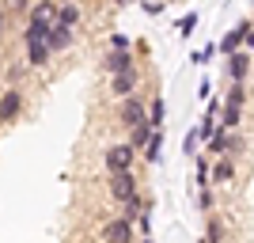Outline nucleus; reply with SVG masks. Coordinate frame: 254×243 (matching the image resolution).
Here are the masks:
<instances>
[{
  "mask_svg": "<svg viewBox=\"0 0 254 243\" xmlns=\"http://www.w3.org/2000/svg\"><path fill=\"white\" fill-rule=\"evenodd\" d=\"M19 114H23V91H19V84L0 87V126H11Z\"/></svg>",
  "mask_w": 254,
  "mask_h": 243,
  "instance_id": "f257e3e1",
  "label": "nucleus"
},
{
  "mask_svg": "<svg viewBox=\"0 0 254 243\" xmlns=\"http://www.w3.org/2000/svg\"><path fill=\"white\" fill-rule=\"evenodd\" d=\"M103 160H106V171H110V175H118V171H129V167H133L137 148L129 145V141H126V145H110V148L103 152Z\"/></svg>",
  "mask_w": 254,
  "mask_h": 243,
  "instance_id": "f03ea898",
  "label": "nucleus"
},
{
  "mask_svg": "<svg viewBox=\"0 0 254 243\" xmlns=\"http://www.w3.org/2000/svg\"><path fill=\"white\" fill-rule=\"evenodd\" d=\"M110 198L122 201V205L137 198V179H133V171H118V175H110Z\"/></svg>",
  "mask_w": 254,
  "mask_h": 243,
  "instance_id": "7ed1b4c3",
  "label": "nucleus"
},
{
  "mask_svg": "<svg viewBox=\"0 0 254 243\" xmlns=\"http://www.w3.org/2000/svg\"><path fill=\"white\" fill-rule=\"evenodd\" d=\"M137 57H133V53L129 50H110L103 57V69H106V76H118V73H133V69H137Z\"/></svg>",
  "mask_w": 254,
  "mask_h": 243,
  "instance_id": "20e7f679",
  "label": "nucleus"
},
{
  "mask_svg": "<svg viewBox=\"0 0 254 243\" xmlns=\"http://www.w3.org/2000/svg\"><path fill=\"white\" fill-rule=\"evenodd\" d=\"M140 122H148V110H144V103H140V95H129L122 99V126H140Z\"/></svg>",
  "mask_w": 254,
  "mask_h": 243,
  "instance_id": "39448f33",
  "label": "nucleus"
},
{
  "mask_svg": "<svg viewBox=\"0 0 254 243\" xmlns=\"http://www.w3.org/2000/svg\"><path fill=\"white\" fill-rule=\"evenodd\" d=\"M103 240H106V243H129V240H133V221H126V217H114V221H106Z\"/></svg>",
  "mask_w": 254,
  "mask_h": 243,
  "instance_id": "423d86ee",
  "label": "nucleus"
},
{
  "mask_svg": "<svg viewBox=\"0 0 254 243\" xmlns=\"http://www.w3.org/2000/svg\"><path fill=\"white\" fill-rule=\"evenodd\" d=\"M247 73H251V53H247V50L228 53V76H232V84H243Z\"/></svg>",
  "mask_w": 254,
  "mask_h": 243,
  "instance_id": "0eeeda50",
  "label": "nucleus"
},
{
  "mask_svg": "<svg viewBox=\"0 0 254 243\" xmlns=\"http://www.w3.org/2000/svg\"><path fill=\"white\" fill-rule=\"evenodd\" d=\"M72 27H64V23H53L50 27V38H46V42H50V50L53 53H61V50H68V46H72Z\"/></svg>",
  "mask_w": 254,
  "mask_h": 243,
  "instance_id": "6e6552de",
  "label": "nucleus"
},
{
  "mask_svg": "<svg viewBox=\"0 0 254 243\" xmlns=\"http://www.w3.org/2000/svg\"><path fill=\"white\" fill-rule=\"evenodd\" d=\"M133 87H137V69H133V73L110 76V91H114L118 99H129V95H133Z\"/></svg>",
  "mask_w": 254,
  "mask_h": 243,
  "instance_id": "1a4fd4ad",
  "label": "nucleus"
},
{
  "mask_svg": "<svg viewBox=\"0 0 254 243\" xmlns=\"http://www.w3.org/2000/svg\"><path fill=\"white\" fill-rule=\"evenodd\" d=\"M232 179H235V163H232V156H220L216 163H212V171H209V182H220V186H228Z\"/></svg>",
  "mask_w": 254,
  "mask_h": 243,
  "instance_id": "9d476101",
  "label": "nucleus"
},
{
  "mask_svg": "<svg viewBox=\"0 0 254 243\" xmlns=\"http://www.w3.org/2000/svg\"><path fill=\"white\" fill-rule=\"evenodd\" d=\"M50 57H53L50 42H31V46H27V65H31V69H46Z\"/></svg>",
  "mask_w": 254,
  "mask_h": 243,
  "instance_id": "9b49d317",
  "label": "nucleus"
},
{
  "mask_svg": "<svg viewBox=\"0 0 254 243\" xmlns=\"http://www.w3.org/2000/svg\"><path fill=\"white\" fill-rule=\"evenodd\" d=\"M50 19H27V31H23V42L31 46V42H46L50 38Z\"/></svg>",
  "mask_w": 254,
  "mask_h": 243,
  "instance_id": "f8f14e48",
  "label": "nucleus"
},
{
  "mask_svg": "<svg viewBox=\"0 0 254 243\" xmlns=\"http://www.w3.org/2000/svg\"><path fill=\"white\" fill-rule=\"evenodd\" d=\"M80 19H84V11H80V4H72V0H64V4H57V19H53V23H64V27H80Z\"/></svg>",
  "mask_w": 254,
  "mask_h": 243,
  "instance_id": "ddd939ff",
  "label": "nucleus"
},
{
  "mask_svg": "<svg viewBox=\"0 0 254 243\" xmlns=\"http://www.w3.org/2000/svg\"><path fill=\"white\" fill-rule=\"evenodd\" d=\"M247 31H251V23H239V27H235V31H228V34H224V42H220V50L224 53H235V50H239V46H243L247 42Z\"/></svg>",
  "mask_w": 254,
  "mask_h": 243,
  "instance_id": "4468645a",
  "label": "nucleus"
},
{
  "mask_svg": "<svg viewBox=\"0 0 254 243\" xmlns=\"http://www.w3.org/2000/svg\"><path fill=\"white\" fill-rule=\"evenodd\" d=\"M152 133H156V129H152L148 122H140V126H133V129H129V145L137 148V152H144V145L152 141Z\"/></svg>",
  "mask_w": 254,
  "mask_h": 243,
  "instance_id": "2eb2a0df",
  "label": "nucleus"
},
{
  "mask_svg": "<svg viewBox=\"0 0 254 243\" xmlns=\"http://www.w3.org/2000/svg\"><path fill=\"white\" fill-rule=\"evenodd\" d=\"M163 118H167V103H163V99H152V106H148V126L152 129H163Z\"/></svg>",
  "mask_w": 254,
  "mask_h": 243,
  "instance_id": "dca6fc26",
  "label": "nucleus"
},
{
  "mask_svg": "<svg viewBox=\"0 0 254 243\" xmlns=\"http://www.w3.org/2000/svg\"><path fill=\"white\" fill-rule=\"evenodd\" d=\"M31 19H57V0H38V4H34L31 8Z\"/></svg>",
  "mask_w": 254,
  "mask_h": 243,
  "instance_id": "f3484780",
  "label": "nucleus"
},
{
  "mask_svg": "<svg viewBox=\"0 0 254 243\" xmlns=\"http://www.w3.org/2000/svg\"><path fill=\"white\" fill-rule=\"evenodd\" d=\"M239 122H243V106H232V103H224V129H239Z\"/></svg>",
  "mask_w": 254,
  "mask_h": 243,
  "instance_id": "a211bd4d",
  "label": "nucleus"
},
{
  "mask_svg": "<svg viewBox=\"0 0 254 243\" xmlns=\"http://www.w3.org/2000/svg\"><path fill=\"white\" fill-rule=\"evenodd\" d=\"M228 133H232V129H224V126H220V129L209 137V148L216 152V156H224V152H228Z\"/></svg>",
  "mask_w": 254,
  "mask_h": 243,
  "instance_id": "6ab92c4d",
  "label": "nucleus"
},
{
  "mask_svg": "<svg viewBox=\"0 0 254 243\" xmlns=\"http://www.w3.org/2000/svg\"><path fill=\"white\" fill-rule=\"evenodd\" d=\"M144 156L152 160V163H159V156H163V137H159V129L152 133V141L144 145Z\"/></svg>",
  "mask_w": 254,
  "mask_h": 243,
  "instance_id": "aec40b11",
  "label": "nucleus"
},
{
  "mask_svg": "<svg viewBox=\"0 0 254 243\" xmlns=\"http://www.w3.org/2000/svg\"><path fill=\"white\" fill-rule=\"evenodd\" d=\"M122 217H126V221H140V217H144V201H140V198L126 201V209H122Z\"/></svg>",
  "mask_w": 254,
  "mask_h": 243,
  "instance_id": "412c9836",
  "label": "nucleus"
},
{
  "mask_svg": "<svg viewBox=\"0 0 254 243\" xmlns=\"http://www.w3.org/2000/svg\"><path fill=\"white\" fill-rule=\"evenodd\" d=\"M228 103H232V106H243L247 103V87L243 84H232V87H228Z\"/></svg>",
  "mask_w": 254,
  "mask_h": 243,
  "instance_id": "4be33fe9",
  "label": "nucleus"
},
{
  "mask_svg": "<svg viewBox=\"0 0 254 243\" xmlns=\"http://www.w3.org/2000/svg\"><path fill=\"white\" fill-rule=\"evenodd\" d=\"M220 240H224V224L212 217V221H209V240H205V243H220Z\"/></svg>",
  "mask_w": 254,
  "mask_h": 243,
  "instance_id": "5701e85b",
  "label": "nucleus"
},
{
  "mask_svg": "<svg viewBox=\"0 0 254 243\" xmlns=\"http://www.w3.org/2000/svg\"><path fill=\"white\" fill-rule=\"evenodd\" d=\"M239 148H243V141L235 137V129H232V133H228V152H224V156H239Z\"/></svg>",
  "mask_w": 254,
  "mask_h": 243,
  "instance_id": "b1692460",
  "label": "nucleus"
},
{
  "mask_svg": "<svg viewBox=\"0 0 254 243\" xmlns=\"http://www.w3.org/2000/svg\"><path fill=\"white\" fill-rule=\"evenodd\" d=\"M27 69H31V65H11V69H8V80H11V84H19Z\"/></svg>",
  "mask_w": 254,
  "mask_h": 243,
  "instance_id": "393cba45",
  "label": "nucleus"
},
{
  "mask_svg": "<svg viewBox=\"0 0 254 243\" xmlns=\"http://www.w3.org/2000/svg\"><path fill=\"white\" fill-rule=\"evenodd\" d=\"M193 23H197V15H193V11H190V15H182L179 31H182V34H190V31H193Z\"/></svg>",
  "mask_w": 254,
  "mask_h": 243,
  "instance_id": "a878e982",
  "label": "nucleus"
},
{
  "mask_svg": "<svg viewBox=\"0 0 254 243\" xmlns=\"http://www.w3.org/2000/svg\"><path fill=\"white\" fill-rule=\"evenodd\" d=\"M186 152H190V156L197 152V129H190V133H186Z\"/></svg>",
  "mask_w": 254,
  "mask_h": 243,
  "instance_id": "bb28decb",
  "label": "nucleus"
},
{
  "mask_svg": "<svg viewBox=\"0 0 254 243\" xmlns=\"http://www.w3.org/2000/svg\"><path fill=\"white\" fill-rule=\"evenodd\" d=\"M212 133H216V126H212V114H209V118L201 122V137H212Z\"/></svg>",
  "mask_w": 254,
  "mask_h": 243,
  "instance_id": "cd10ccee",
  "label": "nucleus"
},
{
  "mask_svg": "<svg viewBox=\"0 0 254 243\" xmlns=\"http://www.w3.org/2000/svg\"><path fill=\"white\" fill-rule=\"evenodd\" d=\"M110 46H114V50H129V38H122V34H114V38H110Z\"/></svg>",
  "mask_w": 254,
  "mask_h": 243,
  "instance_id": "c85d7f7f",
  "label": "nucleus"
},
{
  "mask_svg": "<svg viewBox=\"0 0 254 243\" xmlns=\"http://www.w3.org/2000/svg\"><path fill=\"white\" fill-rule=\"evenodd\" d=\"M144 11H148V15H159V11H163V4H156V0H148V4H144Z\"/></svg>",
  "mask_w": 254,
  "mask_h": 243,
  "instance_id": "c756f323",
  "label": "nucleus"
},
{
  "mask_svg": "<svg viewBox=\"0 0 254 243\" xmlns=\"http://www.w3.org/2000/svg\"><path fill=\"white\" fill-rule=\"evenodd\" d=\"M4 23H8V11L0 8V34H4Z\"/></svg>",
  "mask_w": 254,
  "mask_h": 243,
  "instance_id": "7c9ffc66",
  "label": "nucleus"
},
{
  "mask_svg": "<svg viewBox=\"0 0 254 243\" xmlns=\"http://www.w3.org/2000/svg\"><path fill=\"white\" fill-rule=\"evenodd\" d=\"M243 46H254V27L247 31V42H243Z\"/></svg>",
  "mask_w": 254,
  "mask_h": 243,
  "instance_id": "2f4dec72",
  "label": "nucleus"
},
{
  "mask_svg": "<svg viewBox=\"0 0 254 243\" xmlns=\"http://www.w3.org/2000/svg\"><path fill=\"white\" fill-rule=\"evenodd\" d=\"M15 8H31V0H15Z\"/></svg>",
  "mask_w": 254,
  "mask_h": 243,
  "instance_id": "473e14b6",
  "label": "nucleus"
},
{
  "mask_svg": "<svg viewBox=\"0 0 254 243\" xmlns=\"http://www.w3.org/2000/svg\"><path fill=\"white\" fill-rule=\"evenodd\" d=\"M114 4H133V0H114Z\"/></svg>",
  "mask_w": 254,
  "mask_h": 243,
  "instance_id": "72a5a7b5",
  "label": "nucleus"
},
{
  "mask_svg": "<svg viewBox=\"0 0 254 243\" xmlns=\"http://www.w3.org/2000/svg\"><path fill=\"white\" fill-rule=\"evenodd\" d=\"M144 243H152V240H144Z\"/></svg>",
  "mask_w": 254,
  "mask_h": 243,
  "instance_id": "f704fd0d",
  "label": "nucleus"
},
{
  "mask_svg": "<svg viewBox=\"0 0 254 243\" xmlns=\"http://www.w3.org/2000/svg\"><path fill=\"white\" fill-rule=\"evenodd\" d=\"M61 4H64V0H61Z\"/></svg>",
  "mask_w": 254,
  "mask_h": 243,
  "instance_id": "c9c22d12",
  "label": "nucleus"
}]
</instances>
